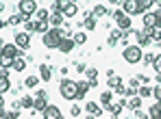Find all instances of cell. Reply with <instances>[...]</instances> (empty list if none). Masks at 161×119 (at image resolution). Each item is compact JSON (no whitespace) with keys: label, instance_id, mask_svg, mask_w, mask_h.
<instances>
[{"label":"cell","instance_id":"6da1fadb","mask_svg":"<svg viewBox=\"0 0 161 119\" xmlns=\"http://www.w3.org/2000/svg\"><path fill=\"white\" fill-rule=\"evenodd\" d=\"M65 37H70L65 30H61V28H50L46 35H42V43H44V48H50V50H54V48H59V43H61Z\"/></svg>","mask_w":161,"mask_h":119},{"label":"cell","instance_id":"7a4b0ae2","mask_svg":"<svg viewBox=\"0 0 161 119\" xmlns=\"http://www.w3.org/2000/svg\"><path fill=\"white\" fill-rule=\"evenodd\" d=\"M59 91H61V97L63 100H76L79 97V82H74L70 78H63L59 82Z\"/></svg>","mask_w":161,"mask_h":119},{"label":"cell","instance_id":"3957f363","mask_svg":"<svg viewBox=\"0 0 161 119\" xmlns=\"http://www.w3.org/2000/svg\"><path fill=\"white\" fill-rule=\"evenodd\" d=\"M142 57H144V52H142V48L137 46V43H133V46H129V48H124L122 50V59L126 61V63H139L142 61Z\"/></svg>","mask_w":161,"mask_h":119},{"label":"cell","instance_id":"277c9868","mask_svg":"<svg viewBox=\"0 0 161 119\" xmlns=\"http://www.w3.org/2000/svg\"><path fill=\"white\" fill-rule=\"evenodd\" d=\"M18 9H20V15L28 20V17H31L39 7H37V2H35V0H20V2H18Z\"/></svg>","mask_w":161,"mask_h":119},{"label":"cell","instance_id":"5b68a950","mask_svg":"<svg viewBox=\"0 0 161 119\" xmlns=\"http://www.w3.org/2000/svg\"><path fill=\"white\" fill-rule=\"evenodd\" d=\"M122 11H124V15H137V13H144V9L139 7V2L137 0H124V4H122Z\"/></svg>","mask_w":161,"mask_h":119},{"label":"cell","instance_id":"8992f818","mask_svg":"<svg viewBox=\"0 0 161 119\" xmlns=\"http://www.w3.org/2000/svg\"><path fill=\"white\" fill-rule=\"evenodd\" d=\"M13 43H15V48H18V50H28V48H31V35L24 32V30H22V32H18V35L13 37Z\"/></svg>","mask_w":161,"mask_h":119},{"label":"cell","instance_id":"52a82bcc","mask_svg":"<svg viewBox=\"0 0 161 119\" xmlns=\"http://www.w3.org/2000/svg\"><path fill=\"white\" fill-rule=\"evenodd\" d=\"M46 106H48V95H46V91H37V97L33 100V108H35V113H37V111L44 113Z\"/></svg>","mask_w":161,"mask_h":119},{"label":"cell","instance_id":"ba28073f","mask_svg":"<svg viewBox=\"0 0 161 119\" xmlns=\"http://www.w3.org/2000/svg\"><path fill=\"white\" fill-rule=\"evenodd\" d=\"M42 115H44V119H63V113H61L59 106H54V104H48Z\"/></svg>","mask_w":161,"mask_h":119},{"label":"cell","instance_id":"9c48e42d","mask_svg":"<svg viewBox=\"0 0 161 119\" xmlns=\"http://www.w3.org/2000/svg\"><path fill=\"white\" fill-rule=\"evenodd\" d=\"M124 106H126V100H120L118 104H113V102H111L109 106H105V111H107L109 115H113V119H115L120 113H122V108H124Z\"/></svg>","mask_w":161,"mask_h":119},{"label":"cell","instance_id":"30bf717a","mask_svg":"<svg viewBox=\"0 0 161 119\" xmlns=\"http://www.w3.org/2000/svg\"><path fill=\"white\" fill-rule=\"evenodd\" d=\"M11 89V82H9V69H2L0 72V93H7Z\"/></svg>","mask_w":161,"mask_h":119},{"label":"cell","instance_id":"8fae6325","mask_svg":"<svg viewBox=\"0 0 161 119\" xmlns=\"http://www.w3.org/2000/svg\"><path fill=\"white\" fill-rule=\"evenodd\" d=\"M79 13V4L76 2H65L63 4V17H74Z\"/></svg>","mask_w":161,"mask_h":119},{"label":"cell","instance_id":"7c38bea8","mask_svg":"<svg viewBox=\"0 0 161 119\" xmlns=\"http://www.w3.org/2000/svg\"><path fill=\"white\" fill-rule=\"evenodd\" d=\"M85 76H87V82H89V87H98V69H96V67H87Z\"/></svg>","mask_w":161,"mask_h":119},{"label":"cell","instance_id":"4fadbf2b","mask_svg":"<svg viewBox=\"0 0 161 119\" xmlns=\"http://www.w3.org/2000/svg\"><path fill=\"white\" fill-rule=\"evenodd\" d=\"M120 41L124 43V48L133 46V41H137V32H135V30H126V32H122V39H120Z\"/></svg>","mask_w":161,"mask_h":119},{"label":"cell","instance_id":"5bb4252c","mask_svg":"<svg viewBox=\"0 0 161 119\" xmlns=\"http://www.w3.org/2000/svg\"><path fill=\"white\" fill-rule=\"evenodd\" d=\"M59 52H63V54H68V52H72L74 50V41H72V37H65L61 43H59V48H57Z\"/></svg>","mask_w":161,"mask_h":119},{"label":"cell","instance_id":"9a60e30c","mask_svg":"<svg viewBox=\"0 0 161 119\" xmlns=\"http://www.w3.org/2000/svg\"><path fill=\"white\" fill-rule=\"evenodd\" d=\"M115 26H118L120 32H126V30H131V26H133V20H131L129 15H124L120 22H115Z\"/></svg>","mask_w":161,"mask_h":119},{"label":"cell","instance_id":"2e32d148","mask_svg":"<svg viewBox=\"0 0 161 119\" xmlns=\"http://www.w3.org/2000/svg\"><path fill=\"white\" fill-rule=\"evenodd\" d=\"M50 78H53V67H48V65H39V80L48 82Z\"/></svg>","mask_w":161,"mask_h":119},{"label":"cell","instance_id":"e0dca14e","mask_svg":"<svg viewBox=\"0 0 161 119\" xmlns=\"http://www.w3.org/2000/svg\"><path fill=\"white\" fill-rule=\"evenodd\" d=\"M48 24H50V28H61L63 26V13H53Z\"/></svg>","mask_w":161,"mask_h":119},{"label":"cell","instance_id":"ac0fdd59","mask_svg":"<svg viewBox=\"0 0 161 119\" xmlns=\"http://www.w3.org/2000/svg\"><path fill=\"white\" fill-rule=\"evenodd\" d=\"M157 26V15L155 13H144V28H155Z\"/></svg>","mask_w":161,"mask_h":119},{"label":"cell","instance_id":"d6986e66","mask_svg":"<svg viewBox=\"0 0 161 119\" xmlns=\"http://www.w3.org/2000/svg\"><path fill=\"white\" fill-rule=\"evenodd\" d=\"M85 111H87V115H94V117H98L103 111H100V106H98V102H87L85 104Z\"/></svg>","mask_w":161,"mask_h":119},{"label":"cell","instance_id":"ffe728a7","mask_svg":"<svg viewBox=\"0 0 161 119\" xmlns=\"http://www.w3.org/2000/svg\"><path fill=\"white\" fill-rule=\"evenodd\" d=\"M109 13V9L105 7V4H96L94 9H92V17L96 20V17H103V15H107Z\"/></svg>","mask_w":161,"mask_h":119},{"label":"cell","instance_id":"44dd1931","mask_svg":"<svg viewBox=\"0 0 161 119\" xmlns=\"http://www.w3.org/2000/svg\"><path fill=\"white\" fill-rule=\"evenodd\" d=\"M24 67H26V57H18V59L13 61V72H24Z\"/></svg>","mask_w":161,"mask_h":119},{"label":"cell","instance_id":"7402d4cb","mask_svg":"<svg viewBox=\"0 0 161 119\" xmlns=\"http://www.w3.org/2000/svg\"><path fill=\"white\" fill-rule=\"evenodd\" d=\"M35 15H37V22H48L50 20V11L48 9H42V7L35 11Z\"/></svg>","mask_w":161,"mask_h":119},{"label":"cell","instance_id":"603a6c76","mask_svg":"<svg viewBox=\"0 0 161 119\" xmlns=\"http://www.w3.org/2000/svg\"><path fill=\"white\" fill-rule=\"evenodd\" d=\"M146 115H148L150 119H159V117H161V106L157 104V102H155V104L148 108V113H146Z\"/></svg>","mask_w":161,"mask_h":119},{"label":"cell","instance_id":"cb8c5ba5","mask_svg":"<svg viewBox=\"0 0 161 119\" xmlns=\"http://www.w3.org/2000/svg\"><path fill=\"white\" fill-rule=\"evenodd\" d=\"M24 32H28V35L37 32V20H24Z\"/></svg>","mask_w":161,"mask_h":119},{"label":"cell","instance_id":"d4e9b609","mask_svg":"<svg viewBox=\"0 0 161 119\" xmlns=\"http://www.w3.org/2000/svg\"><path fill=\"white\" fill-rule=\"evenodd\" d=\"M89 89H92L89 82H87V80H80V82H79V97H76V100H83V97L87 95V91H89Z\"/></svg>","mask_w":161,"mask_h":119},{"label":"cell","instance_id":"484cf974","mask_svg":"<svg viewBox=\"0 0 161 119\" xmlns=\"http://www.w3.org/2000/svg\"><path fill=\"white\" fill-rule=\"evenodd\" d=\"M126 106H129V108H131V111H137V108H139V106H142V97H139V95H133V97H129V100H126Z\"/></svg>","mask_w":161,"mask_h":119},{"label":"cell","instance_id":"4316f807","mask_svg":"<svg viewBox=\"0 0 161 119\" xmlns=\"http://www.w3.org/2000/svg\"><path fill=\"white\" fill-rule=\"evenodd\" d=\"M137 95H139L142 100H144V97H150V95H153V87H150V85H142V87L137 89Z\"/></svg>","mask_w":161,"mask_h":119},{"label":"cell","instance_id":"83f0119b","mask_svg":"<svg viewBox=\"0 0 161 119\" xmlns=\"http://www.w3.org/2000/svg\"><path fill=\"white\" fill-rule=\"evenodd\" d=\"M111 100H113V91H103V93H100V104H103V106H109V104H111Z\"/></svg>","mask_w":161,"mask_h":119},{"label":"cell","instance_id":"f1b7e54d","mask_svg":"<svg viewBox=\"0 0 161 119\" xmlns=\"http://www.w3.org/2000/svg\"><path fill=\"white\" fill-rule=\"evenodd\" d=\"M120 39H122V32L115 28V30H111V35H109V41H107V43L111 46V48H113V46H115V43H118Z\"/></svg>","mask_w":161,"mask_h":119},{"label":"cell","instance_id":"f546056e","mask_svg":"<svg viewBox=\"0 0 161 119\" xmlns=\"http://www.w3.org/2000/svg\"><path fill=\"white\" fill-rule=\"evenodd\" d=\"M24 20H26V17H22L20 13H15V15H11V17L7 20V24H9V26H18V24H24Z\"/></svg>","mask_w":161,"mask_h":119},{"label":"cell","instance_id":"4dcf8cb0","mask_svg":"<svg viewBox=\"0 0 161 119\" xmlns=\"http://www.w3.org/2000/svg\"><path fill=\"white\" fill-rule=\"evenodd\" d=\"M72 41H74V46H83V43L87 41V32H76V35H72Z\"/></svg>","mask_w":161,"mask_h":119},{"label":"cell","instance_id":"1f68e13d","mask_svg":"<svg viewBox=\"0 0 161 119\" xmlns=\"http://www.w3.org/2000/svg\"><path fill=\"white\" fill-rule=\"evenodd\" d=\"M13 61L15 59H9V57L0 54V67H2V69H9V67H13Z\"/></svg>","mask_w":161,"mask_h":119},{"label":"cell","instance_id":"d6a6232c","mask_svg":"<svg viewBox=\"0 0 161 119\" xmlns=\"http://www.w3.org/2000/svg\"><path fill=\"white\" fill-rule=\"evenodd\" d=\"M83 26H85V30H94V28H96V20L92 17V13H89V15L85 17V22H83Z\"/></svg>","mask_w":161,"mask_h":119},{"label":"cell","instance_id":"836d02e7","mask_svg":"<svg viewBox=\"0 0 161 119\" xmlns=\"http://www.w3.org/2000/svg\"><path fill=\"white\" fill-rule=\"evenodd\" d=\"M37 82H39V78H37V76H28V78H24V87H28V89L37 87Z\"/></svg>","mask_w":161,"mask_h":119},{"label":"cell","instance_id":"e575fe53","mask_svg":"<svg viewBox=\"0 0 161 119\" xmlns=\"http://www.w3.org/2000/svg\"><path fill=\"white\" fill-rule=\"evenodd\" d=\"M48 30H50V24L48 22H37V32L39 35H46Z\"/></svg>","mask_w":161,"mask_h":119},{"label":"cell","instance_id":"d590c367","mask_svg":"<svg viewBox=\"0 0 161 119\" xmlns=\"http://www.w3.org/2000/svg\"><path fill=\"white\" fill-rule=\"evenodd\" d=\"M63 4H65V2H61V0H54L53 4H50V9H53L54 13H63Z\"/></svg>","mask_w":161,"mask_h":119},{"label":"cell","instance_id":"8d00e7d4","mask_svg":"<svg viewBox=\"0 0 161 119\" xmlns=\"http://www.w3.org/2000/svg\"><path fill=\"white\" fill-rule=\"evenodd\" d=\"M107 85H109V91H111V89H115L118 85H122V82H120L118 76H111V78H107Z\"/></svg>","mask_w":161,"mask_h":119},{"label":"cell","instance_id":"74e56055","mask_svg":"<svg viewBox=\"0 0 161 119\" xmlns=\"http://www.w3.org/2000/svg\"><path fill=\"white\" fill-rule=\"evenodd\" d=\"M129 89H133L135 93H137V89H139V80H137V76H131V78H129Z\"/></svg>","mask_w":161,"mask_h":119},{"label":"cell","instance_id":"f35d334b","mask_svg":"<svg viewBox=\"0 0 161 119\" xmlns=\"http://www.w3.org/2000/svg\"><path fill=\"white\" fill-rule=\"evenodd\" d=\"M20 104H22L24 108H33V97H31V95H24V97L20 100Z\"/></svg>","mask_w":161,"mask_h":119},{"label":"cell","instance_id":"ab89813d","mask_svg":"<svg viewBox=\"0 0 161 119\" xmlns=\"http://www.w3.org/2000/svg\"><path fill=\"white\" fill-rule=\"evenodd\" d=\"M142 63H144V65H153V63H155V54H150V52L144 54V57H142Z\"/></svg>","mask_w":161,"mask_h":119},{"label":"cell","instance_id":"60d3db41","mask_svg":"<svg viewBox=\"0 0 161 119\" xmlns=\"http://www.w3.org/2000/svg\"><path fill=\"white\" fill-rule=\"evenodd\" d=\"M111 17H113V20H115V22H120V20H122V17H124V11H122V9H115V11H113V13H111Z\"/></svg>","mask_w":161,"mask_h":119},{"label":"cell","instance_id":"b9f144b4","mask_svg":"<svg viewBox=\"0 0 161 119\" xmlns=\"http://www.w3.org/2000/svg\"><path fill=\"white\" fill-rule=\"evenodd\" d=\"M153 67L157 69V74L161 76V54H157V57H155V63H153Z\"/></svg>","mask_w":161,"mask_h":119},{"label":"cell","instance_id":"7bdbcfd3","mask_svg":"<svg viewBox=\"0 0 161 119\" xmlns=\"http://www.w3.org/2000/svg\"><path fill=\"white\" fill-rule=\"evenodd\" d=\"M70 115H72V117H80V106L79 104H74V106L70 108Z\"/></svg>","mask_w":161,"mask_h":119},{"label":"cell","instance_id":"ee69618b","mask_svg":"<svg viewBox=\"0 0 161 119\" xmlns=\"http://www.w3.org/2000/svg\"><path fill=\"white\" fill-rule=\"evenodd\" d=\"M2 119H20V111H11V113H7Z\"/></svg>","mask_w":161,"mask_h":119},{"label":"cell","instance_id":"f6af8a7d","mask_svg":"<svg viewBox=\"0 0 161 119\" xmlns=\"http://www.w3.org/2000/svg\"><path fill=\"white\" fill-rule=\"evenodd\" d=\"M153 41H161V28H153Z\"/></svg>","mask_w":161,"mask_h":119},{"label":"cell","instance_id":"bcb514c9","mask_svg":"<svg viewBox=\"0 0 161 119\" xmlns=\"http://www.w3.org/2000/svg\"><path fill=\"white\" fill-rule=\"evenodd\" d=\"M153 97H155L157 102H159V100H161V85H157V87L153 89Z\"/></svg>","mask_w":161,"mask_h":119},{"label":"cell","instance_id":"7dc6e473","mask_svg":"<svg viewBox=\"0 0 161 119\" xmlns=\"http://www.w3.org/2000/svg\"><path fill=\"white\" fill-rule=\"evenodd\" d=\"M74 67H76L79 74H85V72H87V65H85V63H74Z\"/></svg>","mask_w":161,"mask_h":119},{"label":"cell","instance_id":"c3c4849f","mask_svg":"<svg viewBox=\"0 0 161 119\" xmlns=\"http://www.w3.org/2000/svg\"><path fill=\"white\" fill-rule=\"evenodd\" d=\"M115 93L122 95V97H126V87H124V85H118V87H115Z\"/></svg>","mask_w":161,"mask_h":119},{"label":"cell","instance_id":"681fc988","mask_svg":"<svg viewBox=\"0 0 161 119\" xmlns=\"http://www.w3.org/2000/svg\"><path fill=\"white\" fill-rule=\"evenodd\" d=\"M137 80H139L142 85H148V82H150V78H148V76H144V74H137Z\"/></svg>","mask_w":161,"mask_h":119},{"label":"cell","instance_id":"f907efd6","mask_svg":"<svg viewBox=\"0 0 161 119\" xmlns=\"http://www.w3.org/2000/svg\"><path fill=\"white\" fill-rule=\"evenodd\" d=\"M144 115H146V111H142V108H137V111H135V117H137V119H142Z\"/></svg>","mask_w":161,"mask_h":119},{"label":"cell","instance_id":"816d5d0a","mask_svg":"<svg viewBox=\"0 0 161 119\" xmlns=\"http://www.w3.org/2000/svg\"><path fill=\"white\" fill-rule=\"evenodd\" d=\"M4 115H7V111H4V104H0V119L4 117Z\"/></svg>","mask_w":161,"mask_h":119},{"label":"cell","instance_id":"f5cc1de1","mask_svg":"<svg viewBox=\"0 0 161 119\" xmlns=\"http://www.w3.org/2000/svg\"><path fill=\"white\" fill-rule=\"evenodd\" d=\"M4 26H7V22H2V20H0V28H4Z\"/></svg>","mask_w":161,"mask_h":119},{"label":"cell","instance_id":"db71d44e","mask_svg":"<svg viewBox=\"0 0 161 119\" xmlns=\"http://www.w3.org/2000/svg\"><path fill=\"white\" fill-rule=\"evenodd\" d=\"M85 119H96V117L94 115H85Z\"/></svg>","mask_w":161,"mask_h":119},{"label":"cell","instance_id":"11a10c76","mask_svg":"<svg viewBox=\"0 0 161 119\" xmlns=\"http://www.w3.org/2000/svg\"><path fill=\"white\" fill-rule=\"evenodd\" d=\"M2 9H4V2H0V11H2Z\"/></svg>","mask_w":161,"mask_h":119},{"label":"cell","instance_id":"9f6ffc18","mask_svg":"<svg viewBox=\"0 0 161 119\" xmlns=\"http://www.w3.org/2000/svg\"><path fill=\"white\" fill-rule=\"evenodd\" d=\"M0 104H4V100H2V93H0Z\"/></svg>","mask_w":161,"mask_h":119},{"label":"cell","instance_id":"6f0895ef","mask_svg":"<svg viewBox=\"0 0 161 119\" xmlns=\"http://www.w3.org/2000/svg\"><path fill=\"white\" fill-rule=\"evenodd\" d=\"M142 119H150V117H148V115H144V117H142Z\"/></svg>","mask_w":161,"mask_h":119},{"label":"cell","instance_id":"680465c9","mask_svg":"<svg viewBox=\"0 0 161 119\" xmlns=\"http://www.w3.org/2000/svg\"><path fill=\"white\" fill-rule=\"evenodd\" d=\"M157 104H159V106H161V100H159V102H157Z\"/></svg>","mask_w":161,"mask_h":119},{"label":"cell","instance_id":"91938a15","mask_svg":"<svg viewBox=\"0 0 161 119\" xmlns=\"http://www.w3.org/2000/svg\"><path fill=\"white\" fill-rule=\"evenodd\" d=\"M159 48H161V41H159Z\"/></svg>","mask_w":161,"mask_h":119},{"label":"cell","instance_id":"94428289","mask_svg":"<svg viewBox=\"0 0 161 119\" xmlns=\"http://www.w3.org/2000/svg\"><path fill=\"white\" fill-rule=\"evenodd\" d=\"M159 119H161V117H159Z\"/></svg>","mask_w":161,"mask_h":119}]
</instances>
